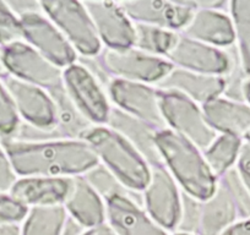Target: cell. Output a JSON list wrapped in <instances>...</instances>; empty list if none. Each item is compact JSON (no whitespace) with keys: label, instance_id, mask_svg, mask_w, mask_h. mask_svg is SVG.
<instances>
[{"label":"cell","instance_id":"6da1fadb","mask_svg":"<svg viewBox=\"0 0 250 235\" xmlns=\"http://www.w3.org/2000/svg\"><path fill=\"white\" fill-rule=\"evenodd\" d=\"M19 178H75L100 164L97 156L81 138L41 141L0 140Z\"/></svg>","mask_w":250,"mask_h":235},{"label":"cell","instance_id":"7a4b0ae2","mask_svg":"<svg viewBox=\"0 0 250 235\" xmlns=\"http://www.w3.org/2000/svg\"><path fill=\"white\" fill-rule=\"evenodd\" d=\"M155 142L163 165L183 193L200 202L208 200L215 194L218 179L195 145L169 129L158 130Z\"/></svg>","mask_w":250,"mask_h":235},{"label":"cell","instance_id":"3957f363","mask_svg":"<svg viewBox=\"0 0 250 235\" xmlns=\"http://www.w3.org/2000/svg\"><path fill=\"white\" fill-rule=\"evenodd\" d=\"M97 156L100 164L109 170L129 191L140 194L150 181L151 167L139 151L108 126L92 125L81 135Z\"/></svg>","mask_w":250,"mask_h":235},{"label":"cell","instance_id":"277c9868","mask_svg":"<svg viewBox=\"0 0 250 235\" xmlns=\"http://www.w3.org/2000/svg\"><path fill=\"white\" fill-rule=\"evenodd\" d=\"M40 4L43 14L57 26L78 54L87 59L101 54L103 45L83 3L52 0Z\"/></svg>","mask_w":250,"mask_h":235},{"label":"cell","instance_id":"5b68a950","mask_svg":"<svg viewBox=\"0 0 250 235\" xmlns=\"http://www.w3.org/2000/svg\"><path fill=\"white\" fill-rule=\"evenodd\" d=\"M96 58L102 70L112 78L146 85H157L174 68L165 58L155 57L135 48H107Z\"/></svg>","mask_w":250,"mask_h":235},{"label":"cell","instance_id":"8992f818","mask_svg":"<svg viewBox=\"0 0 250 235\" xmlns=\"http://www.w3.org/2000/svg\"><path fill=\"white\" fill-rule=\"evenodd\" d=\"M160 108L167 129L190 141L201 152L218 136L206 121L201 107L185 96L160 91Z\"/></svg>","mask_w":250,"mask_h":235},{"label":"cell","instance_id":"52a82bcc","mask_svg":"<svg viewBox=\"0 0 250 235\" xmlns=\"http://www.w3.org/2000/svg\"><path fill=\"white\" fill-rule=\"evenodd\" d=\"M6 75L45 91L62 85V69L58 68L31 45L21 40L0 48Z\"/></svg>","mask_w":250,"mask_h":235},{"label":"cell","instance_id":"ba28073f","mask_svg":"<svg viewBox=\"0 0 250 235\" xmlns=\"http://www.w3.org/2000/svg\"><path fill=\"white\" fill-rule=\"evenodd\" d=\"M62 87L75 107L92 125H107L112 107L100 80L90 69L81 63L64 69Z\"/></svg>","mask_w":250,"mask_h":235},{"label":"cell","instance_id":"9c48e42d","mask_svg":"<svg viewBox=\"0 0 250 235\" xmlns=\"http://www.w3.org/2000/svg\"><path fill=\"white\" fill-rule=\"evenodd\" d=\"M144 210L167 232H177L182 215V193L165 165L151 167V176L143 195Z\"/></svg>","mask_w":250,"mask_h":235},{"label":"cell","instance_id":"30bf717a","mask_svg":"<svg viewBox=\"0 0 250 235\" xmlns=\"http://www.w3.org/2000/svg\"><path fill=\"white\" fill-rule=\"evenodd\" d=\"M108 98L115 108L148 124L156 130L167 129L160 108V91L150 85L112 78L107 86Z\"/></svg>","mask_w":250,"mask_h":235},{"label":"cell","instance_id":"8fae6325","mask_svg":"<svg viewBox=\"0 0 250 235\" xmlns=\"http://www.w3.org/2000/svg\"><path fill=\"white\" fill-rule=\"evenodd\" d=\"M3 82L13 98L21 121L37 130L59 135L55 104L48 91L9 75L4 76Z\"/></svg>","mask_w":250,"mask_h":235},{"label":"cell","instance_id":"7c38bea8","mask_svg":"<svg viewBox=\"0 0 250 235\" xmlns=\"http://www.w3.org/2000/svg\"><path fill=\"white\" fill-rule=\"evenodd\" d=\"M20 22L23 42L37 50L50 63L62 70L76 63L78 53L43 11L22 16Z\"/></svg>","mask_w":250,"mask_h":235},{"label":"cell","instance_id":"4fadbf2b","mask_svg":"<svg viewBox=\"0 0 250 235\" xmlns=\"http://www.w3.org/2000/svg\"><path fill=\"white\" fill-rule=\"evenodd\" d=\"M166 59L174 68L203 75L225 78L232 70V59L225 50L188 38L182 33Z\"/></svg>","mask_w":250,"mask_h":235},{"label":"cell","instance_id":"5bb4252c","mask_svg":"<svg viewBox=\"0 0 250 235\" xmlns=\"http://www.w3.org/2000/svg\"><path fill=\"white\" fill-rule=\"evenodd\" d=\"M119 5L134 23L153 26L173 32L184 30L194 13V9L187 1L130 0L122 1Z\"/></svg>","mask_w":250,"mask_h":235},{"label":"cell","instance_id":"9a60e30c","mask_svg":"<svg viewBox=\"0 0 250 235\" xmlns=\"http://www.w3.org/2000/svg\"><path fill=\"white\" fill-rule=\"evenodd\" d=\"M101 43L108 49L133 48L135 25L123 11L119 3L85 1L83 3Z\"/></svg>","mask_w":250,"mask_h":235},{"label":"cell","instance_id":"2e32d148","mask_svg":"<svg viewBox=\"0 0 250 235\" xmlns=\"http://www.w3.org/2000/svg\"><path fill=\"white\" fill-rule=\"evenodd\" d=\"M104 202L105 223L117 235H169L130 196L115 194Z\"/></svg>","mask_w":250,"mask_h":235},{"label":"cell","instance_id":"e0dca14e","mask_svg":"<svg viewBox=\"0 0 250 235\" xmlns=\"http://www.w3.org/2000/svg\"><path fill=\"white\" fill-rule=\"evenodd\" d=\"M157 90L177 92L195 102L206 104L222 97L226 91V78L222 76L203 75L193 71L173 68L170 73L157 83Z\"/></svg>","mask_w":250,"mask_h":235},{"label":"cell","instance_id":"ac0fdd59","mask_svg":"<svg viewBox=\"0 0 250 235\" xmlns=\"http://www.w3.org/2000/svg\"><path fill=\"white\" fill-rule=\"evenodd\" d=\"M73 178L26 176L19 178L9 194L27 208L57 206L65 202Z\"/></svg>","mask_w":250,"mask_h":235},{"label":"cell","instance_id":"d6986e66","mask_svg":"<svg viewBox=\"0 0 250 235\" xmlns=\"http://www.w3.org/2000/svg\"><path fill=\"white\" fill-rule=\"evenodd\" d=\"M182 35L220 49L235 42L230 16L211 9H195Z\"/></svg>","mask_w":250,"mask_h":235},{"label":"cell","instance_id":"ffe728a7","mask_svg":"<svg viewBox=\"0 0 250 235\" xmlns=\"http://www.w3.org/2000/svg\"><path fill=\"white\" fill-rule=\"evenodd\" d=\"M62 206L68 217L83 229L105 223L104 198L83 178V175L73 178L70 193Z\"/></svg>","mask_w":250,"mask_h":235},{"label":"cell","instance_id":"44dd1931","mask_svg":"<svg viewBox=\"0 0 250 235\" xmlns=\"http://www.w3.org/2000/svg\"><path fill=\"white\" fill-rule=\"evenodd\" d=\"M206 121L221 135L245 137L250 133V105L239 100L218 97L201 105Z\"/></svg>","mask_w":250,"mask_h":235},{"label":"cell","instance_id":"7402d4cb","mask_svg":"<svg viewBox=\"0 0 250 235\" xmlns=\"http://www.w3.org/2000/svg\"><path fill=\"white\" fill-rule=\"evenodd\" d=\"M105 126L114 130L131 143L150 167L163 165L162 158L156 147L155 136L158 130L155 128L117 108H112Z\"/></svg>","mask_w":250,"mask_h":235},{"label":"cell","instance_id":"603a6c76","mask_svg":"<svg viewBox=\"0 0 250 235\" xmlns=\"http://www.w3.org/2000/svg\"><path fill=\"white\" fill-rule=\"evenodd\" d=\"M238 211L226 186L218 180L215 194L201 205L195 235H222L237 222Z\"/></svg>","mask_w":250,"mask_h":235},{"label":"cell","instance_id":"cb8c5ba5","mask_svg":"<svg viewBox=\"0 0 250 235\" xmlns=\"http://www.w3.org/2000/svg\"><path fill=\"white\" fill-rule=\"evenodd\" d=\"M55 104L57 131L62 138H80L92 124L75 107L64 87L58 86L48 91Z\"/></svg>","mask_w":250,"mask_h":235},{"label":"cell","instance_id":"d4e9b609","mask_svg":"<svg viewBox=\"0 0 250 235\" xmlns=\"http://www.w3.org/2000/svg\"><path fill=\"white\" fill-rule=\"evenodd\" d=\"M68 218L62 205L28 208L21 223V235H62Z\"/></svg>","mask_w":250,"mask_h":235},{"label":"cell","instance_id":"484cf974","mask_svg":"<svg viewBox=\"0 0 250 235\" xmlns=\"http://www.w3.org/2000/svg\"><path fill=\"white\" fill-rule=\"evenodd\" d=\"M242 138L229 135H218L203 152L208 168L220 179L237 163L242 147Z\"/></svg>","mask_w":250,"mask_h":235},{"label":"cell","instance_id":"4316f807","mask_svg":"<svg viewBox=\"0 0 250 235\" xmlns=\"http://www.w3.org/2000/svg\"><path fill=\"white\" fill-rule=\"evenodd\" d=\"M133 48L155 57H167L179 37V32L163 30L148 25L134 23Z\"/></svg>","mask_w":250,"mask_h":235},{"label":"cell","instance_id":"83f0119b","mask_svg":"<svg viewBox=\"0 0 250 235\" xmlns=\"http://www.w3.org/2000/svg\"><path fill=\"white\" fill-rule=\"evenodd\" d=\"M234 30L242 70L250 76V0H234L228 4Z\"/></svg>","mask_w":250,"mask_h":235},{"label":"cell","instance_id":"f1b7e54d","mask_svg":"<svg viewBox=\"0 0 250 235\" xmlns=\"http://www.w3.org/2000/svg\"><path fill=\"white\" fill-rule=\"evenodd\" d=\"M83 178L88 181V183L92 185V188L102 196L103 198H107L109 196L115 195V194H120V195H126L133 197L134 200L139 201L140 197H136V196H141L140 194L133 193V191H129L128 189H125L119 181L115 179L114 175L109 172V170L105 169L102 164H98L97 167H95L93 169H91L90 172L86 173L83 175Z\"/></svg>","mask_w":250,"mask_h":235},{"label":"cell","instance_id":"f546056e","mask_svg":"<svg viewBox=\"0 0 250 235\" xmlns=\"http://www.w3.org/2000/svg\"><path fill=\"white\" fill-rule=\"evenodd\" d=\"M21 125L10 93L0 78V140L13 138Z\"/></svg>","mask_w":250,"mask_h":235},{"label":"cell","instance_id":"4dcf8cb0","mask_svg":"<svg viewBox=\"0 0 250 235\" xmlns=\"http://www.w3.org/2000/svg\"><path fill=\"white\" fill-rule=\"evenodd\" d=\"M218 180L226 186L230 197L234 201L239 217H242L243 219L250 218V194L240 180L235 168L228 170Z\"/></svg>","mask_w":250,"mask_h":235},{"label":"cell","instance_id":"1f68e13d","mask_svg":"<svg viewBox=\"0 0 250 235\" xmlns=\"http://www.w3.org/2000/svg\"><path fill=\"white\" fill-rule=\"evenodd\" d=\"M23 40L20 19L6 1H0V48Z\"/></svg>","mask_w":250,"mask_h":235},{"label":"cell","instance_id":"d6a6232c","mask_svg":"<svg viewBox=\"0 0 250 235\" xmlns=\"http://www.w3.org/2000/svg\"><path fill=\"white\" fill-rule=\"evenodd\" d=\"M201 205L203 202L190 197L189 195L182 194V215H180L179 224L177 232L188 233V234H196L200 219Z\"/></svg>","mask_w":250,"mask_h":235},{"label":"cell","instance_id":"836d02e7","mask_svg":"<svg viewBox=\"0 0 250 235\" xmlns=\"http://www.w3.org/2000/svg\"><path fill=\"white\" fill-rule=\"evenodd\" d=\"M28 208L13 198L9 193H0V225L20 224L23 222Z\"/></svg>","mask_w":250,"mask_h":235},{"label":"cell","instance_id":"e575fe53","mask_svg":"<svg viewBox=\"0 0 250 235\" xmlns=\"http://www.w3.org/2000/svg\"><path fill=\"white\" fill-rule=\"evenodd\" d=\"M18 179L13 164L0 143V193H9Z\"/></svg>","mask_w":250,"mask_h":235},{"label":"cell","instance_id":"d590c367","mask_svg":"<svg viewBox=\"0 0 250 235\" xmlns=\"http://www.w3.org/2000/svg\"><path fill=\"white\" fill-rule=\"evenodd\" d=\"M235 170H237L242 183L244 184V186L250 194V142H248V141H244L242 143Z\"/></svg>","mask_w":250,"mask_h":235},{"label":"cell","instance_id":"8d00e7d4","mask_svg":"<svg viewBox=\"0 0 250 235\" xmlns=\"http://www.w3.org/2000/svg\"><path fill=\"white\" fill-rule=\"evenodd\" d=\"M9 8L13 10V13L19 19L28 14L42 13L41 4L37 1H31V0H13V1H6Z\"/></svg>","mask_w":250,"mask_h":235},{"label":"cell","instance_id":"74e56055","mask_svg":"<svg viewBox=\"0 0 250 235\" xmlns=\"http://www.w3.org/2000/svg\"><path fill=\"white\" fill-rule=\"evenodd\" d=\"M222 235H250V218L237 220Z\"/></svg>","mask_w":250,"mask_h":235},{"label":"cell","instance_id":"f35d334b","mask_svg":"<svg viewBox=\"0 0 250 235\" xmlns=\"http://www.w3.org/2000/svg\"><path fill=\"white\" fill-rule=\"evenodd\" d=\"M80 235H117V234H115L114 230H113L107 223H103V224L96 225V227L83 229Z\"/></svg>","mask_w":250,"mask_h":235},{"label":"cell","instance_id":"ab89813d","mask_svg":"<svg viewBox=\"0 0 250 235\" xmlns=\"http://www.w3.org/2000/svg\"><path fill=\"white\" fill-rule=\"evenodd\" d=\"M83 228L81 227V225H79L78 223L74 222L73 219L68 218L62 235H80L81 233H83Z\"/></svg>","mask_w":250,"mask_h":235},{"label":"cell","instance_id":"60d3db41","mask_svg":"<svg viewBox=\"0 0 250 235\" xmlns=\"http://www.w3.org/2000/svg\"><path fill=\"white\" fill-rule=\"evenodd\" d=\"M0 235H21L19 224L0 225Z\"/></svg>","mask_w":250,"mask_h":235},{"label":"cell","instance_id":"b9f144b4","mask_svg":"<svg viewBox=\"0 0 250 235\" xmlns=\"http://www.w3.org/2000/svg\"><path fill=\"white\" fill-rule=\"evenodd\" d=\"M242 95H243V97L245 98V100L248 102L247 104L250 105V78H248V80L243 83Z\"/></svg>","mask_w":250,"mask_h":235},{"label":"cell","instance_id":"7bdbcfd3","mask_svg":"<svg viewBox=\"0 0 250 235\" xmlns=\"http://www.w3.org/2000/svg\"><path fill=\"white\" fill-rule=\"evenodd\" d=\"M5 75V70L3 68V64H1V57H0V78H4Z\"/></svg>","mask_w":250,"mask_h":235},{"label":"cell","instance_id":"ee69618b","mask_svg":"<svg viewBox=\"0 0 250 235\" xmlns=\"http://www.w3.org/2000/svg\"><path fill=\"white\" fill-rule=\"evenodd\" d=\"M174 235H194V234H188V233H182V232H175Z\"/></svg>","mask_w":250,"mask_h":235},{"label":"cell","instance_id":"f6af8a7d","mask_svg":"<svg viewBox=\"0 0 250 235\" xmlns=\"http://www.w3.org/2000/svg\"><path fill=\"white\" fill-rule=\"evenodd\" d=\"M245 141H248V142H250V133L249 134H247V135H245Z\"/></svg>","mask_w":250,"mask_h":235}]
</instances>
